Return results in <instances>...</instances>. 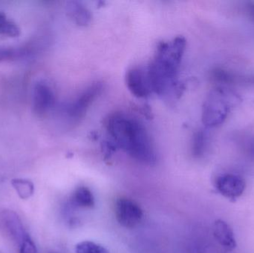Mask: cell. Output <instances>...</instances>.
Wrapping results in <instances>:
<instances>
[{"label":"cell","instance_id":"obj_1","mask_svg":"<svg viewBox=\"0 0 254 253\" xmlns=\"http://www.w3.org/2000/svg\"><path fill=\"white\" fill-rule=\"evenodd\" d=\"M107 129L116 148L143 164H155V150L146 128L138 120L124 113H115L107 120Z\"/></svg>","mask_w":254,"mask_h":253},{"label":"cell","instance_id":"obj_2","mask_svg":"<svg viewBox=\"0 0 254 253\" xmlns=\"http://www.w3.org/2000/svg\"><path fill=\"white\" fill-rule=\"evenodd\" d=\"M185 48L186 40L182 37L158 44L155 58L146 68L152 92L161 95L173 86Z\"/></svg>","mask_w":254,"mask_h":253},{"label":"cell","instance_id":"obj_3","mask_svg":"<svg viewBox=\"0 0 254 253\" xmlns=\"http://www.w3.org/2000/svg\"><path fill=\"white\" fill-rule=\"evenodd\" d=\"M241 101L230 88L216 87L207 95L202 108V121L208 128L218 127L226 120L230 111Z\"/></svg>","mask_w":254,"mask_h":253},{"label":"cell","instance_id":"obj_4","mask_svg":"<svg viewBox=\"0 0 254 253\" xmlns=\"http://www.w3.org/2000/svg\"><path fill=\"white\" fill-rule=\"evenodd\" d=\"M0 232L6 239L19 246L28 236L19 215L12 210L0 212Z\"/></svg>","mask_w":254,"mask_h":253},{"label":"cell","instance_id":"obj_5","mask_svg":"<svg viewBox=\"0 0 254 253\" xmlns=\"http://www.w3.org/2000/svg\"><path fill=\"white\" fill-rule=\"evenodd\" d=\"M118 222L126 228H134L143 218V210L134 201L126 198L118 199L115 206Z\"/></svg>","mask_w":254,"mask_h":253},{"label":"cell","instance_id":"obj_6","mask_svg":"<svg viewBox=\"0 0 254 253\" xmlns=\"http://www.w3.org/2000/svg\"><path fill=\"white\" fill-rule=\"evenodd\" d=\"M215 187L224 197L236 201L243 196L246 190V184L240 175L224 173L216 178Z\"/></svg>","mask_w":254,"mask_h":253},{"label":"cell","instance_id":"obj_7","mask_svg":"<svg viewBox=\"0 0 254 253\" xmlns=\"http://www.w3.org/2000/svg\"><path fill=\"white\" fill-rule=\"evenodd\" d=\"M103 89L102 84L97 83L82 92L68 108V114L74 120L82 118Z\"/></svg>","mask_w":254,"mask_h":253},{"label":"cell","instance_id":"obj_8","mask_svg":"<svg viewBox=\"0 0 254 253\" xmlns=\"http://www.w3.org/2000/svg\"><path fill=\"white\" fill-rule=\"evenodd\" d=\"M127 88L136 98H146L152 93L146 69L132 68L127 71Z\"/></svg>","mask_w":254,"mask_h":253},{"label":"cell","instance_id":"obj_9","mask_svg":"<svg viewBox=\"0 0 254 253\" xmlns=\"http://www.w3.org/2000/svg\"><path fill=\"white\" fill-rule=\"evenodd\" d=\"M210 80L216 87H226L234 85L254 84V74H241L223 68H216L210 72Z\"/></svg>","mask_w":254,"mask_h":253},{"label":"cell","instance_id":"obj_10","mask_svg":"<svg viewBox=\"0 0 254 253\" xmlns=\"http://www.w3.org/2000/svg\"><path fill=\"white\" fill-rule=\"evenodd\" d=\"M213 236L216 242L227 251H233L237 248V242L231 227L223 220H216L213 224Z\"/></svg>","mask_w":254,"mask_h":253},{"label":"cell","instance_id":"obj_11","mask_svg":"<svg viewBox=\"0 0 254 253\" xmlns=\"http://www.w3.org/2000/svg\"><path fill=\"white\" fill-rule=\"evenodd\" d=\"M55 102V95L48 85L40 83L34 88V106L36 112L43 114L49 111Z\"/></svg>","mask_w":254,"mask_h":253},{"label":"cell","instance_id":"obj_12","mask_svg":"<svg viewBox=\"0 0 254 253\" xmlns=\"http://www.w3.org/2000/svg\"><path fill=\"white\" fill-rule=\"evenodd\" d=\"M68 13L74 22L80 26L89 25L92 19V14L89 9L77 1L70 3L68 6Z\"/></svg>","mask_w":254,"mask_h":253},{"label":"cell","instance_id":"obj_13","mask_svg":"<svg viewBox=\"0 0 254 253\" xmlns=\"http://www.w3.org/2000/svg\"><path fill=\"white\" fill-rule=\"evenodd\" d=\"M71 202L78 207L92 208L95 206V198L87 187H80L73 193Z\"/></svg>","mask_w":254,"mask_h":253},{"label":"cell","instance_id":"obj_14","mask_svg":"<svg viewBox=\"0 0 254 253\" xmlns=\"http://www.w3.org/2000/svg\"><path fill=\"white\" fill-rule=\"evenodd\" d=\"M208 146V135L204 130L197 131L194 134L192 141V154L196 158L203 157Z\"/></svg>","mask_w":254,"mask_h":253},{"label":"cell","instance_id":"obj_15","mask_svg":"<svg viewBox=\"0 0 254 253\" xmlns=\"http://www.w3.org/2000/svg\"><path fill=\"white\" fill-rule=\"evenodd\" d=\"M11 185L21 199L27 200L34 194V184L29 180L16 178L12 180Z\"/></svg>","mask_w":254,"mask_h":253},{"label":"cell","instance_id":"obj_16","mask_svg":"<svg viewBox=\"0 0 254 253\" xmlns=\"http://www.w3.org/2000/svg\"><path fill=\"white\" fill-rule=\"evenodd\" d=\"M20 34L19 27L13 20L8 19L4 12L0 11V34L14 38L19 37Z\"/></svg>","mask_w":254,"mask_h":253},{"label":"cell","instance_id":"obj_17","mask_svg":"<svg viewBox=\"0 0 254 253\" xmlns=\"http://www.w3.org/2000/svg\"><path fill=\"white\" fill-rule=\"evenodd\" d=\"M75 253H110L104 247L92 242H80L75 247Z\"/></svg>","mask_w":254,"mask_h":253},{"label":"cell","instance_id":"obj_18","mask_svg":"<svg viewBox=\"0 0 254 253\" xmlns=\"http://www.w3.org/2000/svg\"><path fill=\"white\" fill-rule=\"evenodd\" d=\"M238 142L240 143L243 151L254 158V135H243L238 138Z\"/></svg>","mask_w":254,"mask_h":253},{"label":"cell","instance_id":"obj_19","mask_svg":"<svg viewBox=\"0 0 254 253\" xmlns=\"http://www.w3.org/2000/svg\"><path fill=\"white\" fill-rule=\"evenodd\" d=\"M19 253H37V248L29 235L19 246Z\"/></svg>","mask_w":254,"mask_h":253},{"label":"cell","instance_id":"obj_20","mask_svg":"<svg viewBox=\"0 0 254 253\" xmlns=\"http://www.w3.org/2000/svg\"><path fill=\"white\" fill-rule=\"evenodd\" d=\"M16 54V52L13 49H0V62L6 60V59H11Z\"/></svg>","mask_w":254,"mask_h":253},{"label":"cell","instance_id":"obj_21","mask_svg":"<svg viewBox=\"0 0 254 253\" xmlns=\"http://www.w3.org/2000/svg\"><path fill=\"white\" fill-rule=\"evenodd\" d=\"M247 11L249 16L254 19V2H250L248 4Z\"/></svg>","mask_w":254,"mask_h":253}]
</instances>
